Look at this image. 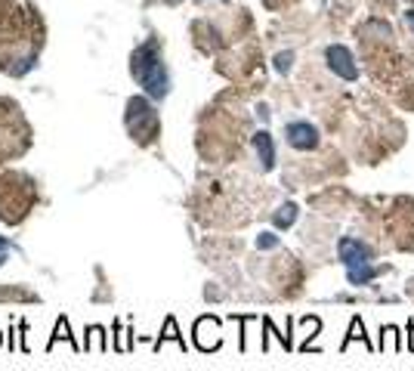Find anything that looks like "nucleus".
<instances>
[{
  "mask_svg": "<svg viewBox=\"0 0 414 371\" xmlns=\"http://www.w3.org/2000/svg\"><path fill=\"white\" fill-rule=\"evenodd\" d=\"M59 341H65V343H69V347H71L74 353H84V343H81L78 337L71 334V328H69V319H65V316H59V319H56V325H53V334H50V341H47V353H53V347H56Z\"/></svg>",
  "mask_w": 414,
  "mask_h": 371,
  "instance_id": "nucleus-7",
  "label": "nucleus"
},
{
  "mask_svg": "<svg viewBox=\"0 0 414 371\" xmlns=\"http://www.w3.org/2000/svg\"><path fill=\"white\" fill-rule=\"evenodd\" d=\"M13 124H22L19 118V105L16 103H6V99H0V158L6 155H22V146H13V139L19 142H28V137H13Z\"/></svg>",
  "mask_w": 414,
  "mask_h": 371,
  "instance_id": "nucleus-4",
  "label": "nucleus"
},
{
  "mask_svg": "<svg viewBox=\"0 0 414 371\" xmlns=\"http://www.w3.org/2000/svg\"><path fill=\"white\" fill-rule=\"evenodd\" d=\"M35 205V183L25 173H6L0 180V220L19 223Z\"/></svg>",
  "mask_w": 414,
  "mask_h": 371,
  "instance_id": "nucleus-2",
  "label": "nucleus"
},
{
  "mask_svg": "<svg viewBox=\"0 0 414 371\" xmlns=\"http://www.w3.org/2000/svg\"><path fill=\"white\" fill-rule=\"evenodd\" d=\"M112 328H115V350L117 353H127V350L133 347V328H127V331H124L121 322H115Z\"/></svg>",
  "mask_w": 414,
  "mask_h": 371,
  "instance_id": "nucleus-12",
  "label": "nucleus"
},
{
  "mask_svg": "<svg viewBox=\"0 0 414 371\" xmlns=\"http://www.w3.org/2000/svg\"><path fill=\"white\" fill-rule=\"evenodd\" d=\"M130 74L142 84V87H146L149 96H155V99L167 96V90H171V78H167V69L161 62V47H158V40H146L142 47L133 50Z\"/></svg>",
  "mask_w": 414,
  "mask_h": 371,
  "instance_id": "nucleus-1",
  "label": "nucleus"
},
{
  "mask_svg": "<svg viewBox=\"0 0 414 371\" xmlns=\"http://www.w3.org/2000/svg\"><path fill=\"white\" fill-rule=\"evenodd\" d=\"M4 343H6V334H4V328H0V347H4Z\"/></svg>",
  "mask_w": 414,
  "mask_h": 371,
  "instance_id": "nucleus-21",
  "label": "nucleus"
},
{
  "mask_svg": "<svg viewBox=\"0 0 414 371\" xmlns=\"http://www.w3.org/2000/svg\"><path fill=\"white\" fill-rule=\"evenodd\" d=\"M253 146H257V155H260V164H263V171H272V164H275V146H272V137H269L266 130H260L257 137H253Z\"/></svg>",
  "mask_w": 414,
  "mask_h": 371,
  "instance_id": "nucleus-9",
  "label": "nucleus"
},
{
  "mask_svg": "<svg viewBox=\"0 0 414 371\" xmlns=\"http://www.w3.org/2000/svg\"><path fill=\"white\" fill-rule=\"evenodd\" d=\"M284 137H288L291 146L300 149V152H309V149L318 146V130L306 121H291L288 127H284Z\"/></svg>",
  "mask_w": 414,
  "mask_h": 371,
  "instance_id": "nucleus-5",
  "label": "nucleus"
},
{
  "mask_svg": "<svg viewBox=\"0 0 414 371\" xmlns=\"http://www.w3.org/2000/svg\"><path fill=\"white\" fill-rule=\"evenodd\" d=\"M275 244H278V239H275V235H269V232H263L257 239V248H275Z\"/></svg>",
  "mask_w": 414,
  "mask_h": 371,
  "instance_id": "nucleus-19",
  "label": "nucleus"
},
{
  "mask_svg": "<svg viewBox=\"0 0 414 371\" xmlns=\"http://www.w3.org/2000/svg\"><path fill=\"white\" fill-rule=\"evenodd\" d=\"M337 251H340V260H343L346 269H356V266L371 263V248H368V244H362L359 239H340Z\"/></svg>",
  "mask_w": 414,
  "mask_h": 371,
  "instance_id": "nucleus-6",
  "label": "nucleus"
},
{
  "mask_svg": "<svg viewBox=\"0 0 414 371\" xmlns=\"http://www.w3.org/2000/svg\"><path fill=\"white\" fill-rule=\"evenodd\" d=\"M167 341H173L180 350H185V341H183L180 328H176V319H173V316H167V319H164V328H161V334H158V341L151 343V347H155V350H161Z\"/></svg>",
  "mask_w": 414,
  "mask_h": 371,
  "instance_id": "nucleus-11",
  "label": "nucleus"
},
{
  "mask_svg": "<svg viewBox=\"0 0 414 371\" xmlns=\"http://www.w3.org/2000/svg\"><path fill=\"white\" fill-rule=\"evenodd\" d=\"M84 353H108V334L103 325H90L84 337Z\"/></svg>",
  "mask_w": 414,
  "mask_h": 371,
  "instance_id": "nucleus-10",
  "label": "nucleus"
},
{
  "mask_svg": "<svg viewBox=\"0 0 414 371\" xmlns=\"http://www.w3.org/2000/svg\"><path fill=\"white\" fill-rule=\"evenodd\" d=\"M346 275H350L352 285H368L371 278L377 275V269H371V266L365 263V266H356V269H346Z\"/></svg>",
  "mask_w": 414,
  "mask_h": 371,
  "instance_id": "nucleus-15",
  "label": "nucleus"
},
{
  "mask_svg": "<svg viewBox=\"0 0 414 371\" xmlns=\"http://www.w3.org/2000/svg\"><path fill=\"white\" fill-rule=\"evenodd\" d=\"M272 220H275L278 229H288V226H291L294 220H297V205H284V207H278Z\"/></svg>",
  "mask_w": 414,
  "mask_h": 371,
  "instance_id": "nucleus-14",
  "label": "nucleus"
},
{
  "mask_svg": "<svg viewBox=\"0 0 414 371\" xmlns=\"http://www.w3.org/2000/svg\"><path fill=\"white\" fill-rule=\"evenodd\" d=\"M405 22H408V28L414 31V10H408V13H405Z\"/></svg>",
  "mask_w": 414,
  "mask_h": 371,
  "instance_id": "nucleus-20",
  "label": "nucleus"
},
{
  "mask_svg": "<svg viewBox=\"0 0 414 371\" xmlns=\"http://www.w3.org/2000/svg\"><path fill=\"white\" fill-rule=\"evenodd\" d=\"M328 62H331V69L340 74V78H346V81H352L359 74L356 65H352L350 50H346V47H331V50H328Z\"/></svg>",
  "mask_w": 414,
  "mask_h": 371,
  "instance_id": "nucleus-8",
  "label": "nucleus"
},
{
  "mask_svg": "<svg viewBox=\"0 0 414 371\" xmlns=\"http://www.w3.org/2000/svg\"><path fill=\"white\" fill-rule=\"evenodd\" d=\"M10 251H16L13 244H10V239H4V235H0V266L6 263V257H10Z\"/></svg>",
  "mask_w": 414,
  "mask_h": 371,
  "instance_id": "nucleus-18",
  "label": "nucleus"
},
{
  "mask_svg": "<svg viewBox=\"0 0 414 371\" xmlns=\"http://www.w3.org/2000/svg\"><path fill=\"white\" fill-rule=\"evenodd\" d=\"M124 124H127V133H130L139 146H149V142L158 137V130H161V124H158V112L151 108L149 99H142V96L127 99Z\"/></svg>",
  "mask_w": 414,
  "mask_h": 371,
  "instance_id": "nucleus-3",
  "label": "nucleus"
},
{
  "mask_svg": "<svg viewBox=\"0 0 414 371\" xmlns=\"http://www.w3.org/2000/svg\"><path fill=\"white\" fill-rule=\"evenodd\" d=\"M263 328H266L269 334H275V328H272V322H269V319H263ZM278 341H282V347H284V350H294V343H291V337H288V334H278Z\"/></svg>",
  "mask_w": 414,
  "mask_h": 371,
  "instance_id": "nucleus-16",
  "label": "nucleus"
},
{
  "mask_svg": "<svg viewBox=\"0 0 414 371\" xmlns=\"http://www.w3.org/2000/svg\"><path fill=\"white\" fill-rule=\"evenodd\" d=\"M0 300H19V303H31L38 300V294L19 288V285H13V288H0Z\"/></svg>",
  "mask_w": 414,
  "mask_h": 371,
  "instance_id": "nucleus-13",
  "label": "nucleus"
},
{
  "mask_svg": "<svg viewBox=\"0 0 414 371\" xmlns=\"http://www.w3.org/2000/svg\"><path fill=\"white\" fill-rule=\"evenodd\" d=\"M19 334H22L19 350H22V353H31V347H28V322H22V319H19Z\"/></svg>",
  "mask_w": 414,
  "mask_h": 371,
  "instance_id": "nucleus-17",
  "label": "nucleus"
}]
</instances>
